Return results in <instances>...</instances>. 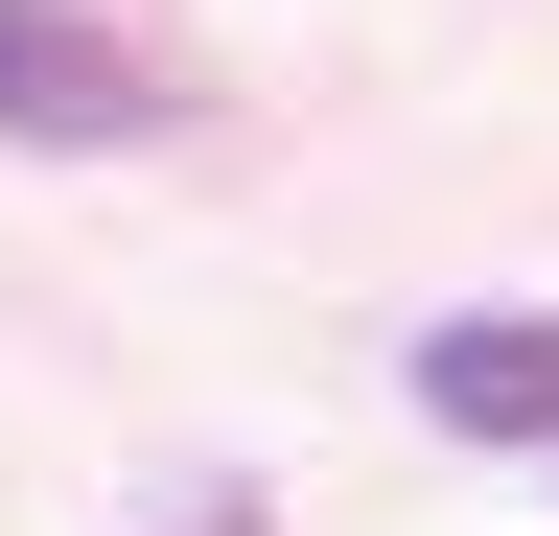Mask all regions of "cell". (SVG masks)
<instances>
[{
  "label": "cell",
  "mask_w": 559,
  "mask_h": 536,
  "mask_svg": "<svg viewBox=\"0 0 559 536\" xmlns=\"http://www.w3.org/2000/svg\"><path fill=\"white\" fill-rule=\"evenodd\" d=\"M140 117H164V71H140L94 0H0V141L94 164V141H140Z\"/></svg>",
  "instance_id": "1"
},
{
  "label": "cell",
  "mask_w": 559,
  "mask_h": 536,
  "mask_svg": "<svg viewBox=\"0 0 559 536\" xmlns=\"http://www.w3.org/2000/svg\"><path fill=\"white\" fill-rule=\"evenodd\" d=\"M419 420H443V443H559V303L419 326Z\"/></svg>",
  "instance_id": "2"
}]
</instances>
